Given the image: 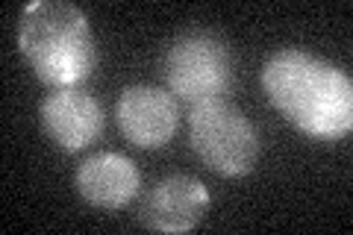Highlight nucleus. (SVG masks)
<instances>
[{
    "mask_svg": "<svg viewBox=\"0 0 353 235\" xmlns=\"http://www.w3.org/2000/svg\"><path fill=\"white\" fill-rule=\"evenodd\" d=\"M141 188V174L124 153L103 150L94 153L77 167V192L94 209H121L127 206Z\"/></svg>",
    "mask_w": 353,
    "mask_h": 235,
    "instance_id": "8",
    "label": "nucleus"
},
{
    "mask_svg": "<svg viewBox=\"0 0 353 235\" xmlns=\"http://www.w3.org/2000/svg\"><path fill=\"white\" fill-rule=\"evenodd\" d=\"M168 92L185 103H203L224 94L233 83V56L212 32L192 30L176 36L162 65Z\"/></svg>",
    "mask_w": 353,
    "mask_h": 235,
    "instance_id": "4",
    "label": "nucleus"
},
{
    "mask_svg": "<svg viewBox=\"0 0 353 235\" xmlns=\"http://www.w3.org/2000/svg\"><path fill=\"white\" fill-rule=\"evenodd\" d=\"M189 139L201 162L221 176H245L259 156V132L230 100H203L192 106Z\"/></svg>",
    "mask_w": 353,
    "mask_h": 235,
    "instance_id": "3",
    "label": "nucleus"
},
{
    "mask_svg": "<svg viewBox=\"0 0 353 235\" xmlns=\"http://www.w3.org/2000/svg\"><path fill=\"white\" fill-rule=\"evenodd\" d=\"M18 48L39 80L53 88H74L97 62L88 18L68 0H32L18 18Z\"/></svg>",
    "mask_w": 353,
    "mask_h": 235,
    "instance_id": "2",
    "label": "nucleus"
},
{
    "mask_svg": "<svg viewBox=\"0 0 353 235\" xmlns=\"http://www.w3.org/2000/svg\"><path fill=\"white\" fill-rule=\"evenodd\" d=\"M209 192L189 174H171L153 185L141 203V221L157 232H189L206 218Z\"/></svg>",
    "mask_w": 353,
    "mask_h": 235,
    "instance_id": "6",
    "label": "nucleus"
},
{
    "mask_svg": "<svg viewBox=\"0 0 353 235\" xmlns=\"http://www.w3.org/2000/svg\"><path fill=\"white\" fill-rule=\"evenodd\" d=\"M262 88L283 118L312 139H341L353 127L350 76L315 53H271L262 65Z\"/></svg>",
    "mask_w": 353,
    "mask_h": 235,
    "instance_id": "1",
    "label": "nucleus"
},
{
    "mask_svg": "<svg viewBox=\"0 0 353 235\" xmlns=\"http://www.w3.org/2000/svg\"><path fill=\"white\" fill-rule=\"evenodd\" d=\"M41 127L62 150H83L103 132L101 103L80 88H53L39 109Z\"/></svg>",
    "mask_w": 353,
    "mask_h": 235,
    "instance_id": "7",
    "label": "nucleus"
},
{
    "mask_svg": "<svg viewBox=\"0 0 353 235\" xmlns=\"http://www.w3.org/2000/svg\"><path fill=\"white\" fill-rule=\"evenodd\" d=\"M115 118L121 132L136 147H162L168 144L180 124V109L171 92L159 85H127L118 97Z\"/></svg>",
    "mask_w": 353,
    "mask_h": 235,
    "instance_id": "5",
    "label": "nucleus"
}]
</instances>
